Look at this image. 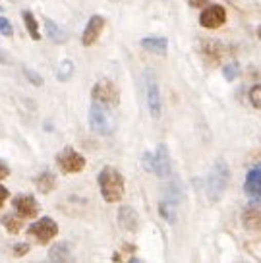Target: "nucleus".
Wrapping results in <instances>:
<instances>
[{
  "label": "nucleus",
  "mask_w": 261,
  "mask_h": 263,
  "mask_svg": "<svg viewBox=\"0 0 261 263\" xmlns=\"http://www.w3.org/2000/svg\"><path fill=\"white\" fill-rule=\"evenodd\" d=\"M118 120H116L115 107H108L97 101H91L89 107V128L97 136H113L116 132Z\"/></svg>",
  "instance_id": "f257e3e1"
},
{
  "label": "nucleus",
  "mask_w": 261,
  "mask_h": 263,
  "mask_svg": "<svg viewBox=\"0 0 261 263\" xmlns=\"http://www.w3.org/2000/svg\"><path fill=\"white\" fill-rule=\"evenodd\" d=\"M230 184V168L225 159H217L207 176V199L211 203H219Z\"/></svg>",
  "instance_id": "f03ea898"
},
{
  "label": "nucleus",
  "mask_w": 261,
  "mask_h": 263,
  "mask_svg": "<svg viewBox=\"0 0 261 263\" xmlns=\"http://www.w3.org/2000/svg\"><path fill=\"white\" fill-rule=\"evenodd\" d=\"M99 190L106 203H118L124 196V176L115 166H103L99 173Z\"/></svg>",
  "instance_id": "7ed1b4c3"
},
{
  "label": "nucleus",
  "mask_w": 261,
  "mask_h": 263,
  "mask_svg": "<svg viewBox=\"0 0 261 263\" xmlns=\"http://www.w3.org/2000/svg\"><path fill=\"white\" fill-rule=\"evenodd\" d=\"M141 163L147 173H153L159 178H169L172 174V163L171 155H169V147L164 143H159L153 153H143Z\"/></svg>",
  "instance_id": "20e7f679"
},
{
  "label": "nucleus",
  "mask_w": 261,
  "mask_h": 263,
  "mask_svg": "<svg viewBox=\"0 0 261 263\" xmlns=\"http://www.w3.org/2000/svg\"><path fill=\"white\" fill-rule=\"evenodd\" d=\"M58 234V224L50 217H43L39 221H35L33 224H29L27 229V236L37 242V244H49L50 240Z\"/></svg>",
  "instance_id": "39448f33"
},
{
  "label": "nucleus",
  "mask_w": 261,
  "mask_h": 263,
  "mask_svg": "<svg viewBox=\"0 0 261 263\" xmlns=\"http://www.w3.org/2000/svg\"><path fill=\"white\" fill-rule=\"evenodd\" d=\"M91 101H97V103L116 108L120 105V91L110 80H99L91 89Z\"/></svg>",
  "instance_id": "423d86ee"
},
{
  "label": "nucleus",
  "mask_w": 261,
  "mask_h": 263,
  "mask_svg": "<svg viewBox=\"0 0 261 263\" xmlns=\"http://www.w3.org/2000/svg\"><path fill=\"white\" fill-rule=\"evenodd\" d=\"M57 164L64 174H78L85 168V157L73 147H64L57 155Z\"/></svg>",
  "instance_id": "0eeeda50"
},
{
  "label": "nucleus",
  "mask_w": 261,
  "mask_h": 263,
  "mask_svg": "<svg viewBox=\"0 0 261 263\" xmlns=\"http://www.w3.org/2000/svg\"><path fill=\"white\" fill-rule=\"evenodd\" d=\"M145 99L149 115L153 118H161L163 115V99H161V91H159V83L153 78V74H147L145 80Z\"/></svg>",
  "instance_id": "6e6552de"
},
{
  "label": "nucleus",
  "mask_w": 261,
  "mask_h": 263,
  "mask_svg": "<svg viewBox=\"0 0 261 263\" xmlns=\"http://www.w3.org/2000/svg\"><path fill=\"white\" fill-rule=\"evenodd\" d=\"M12 207L17 217L22 219H35L39 215V203L31 194H22L12 199Z\"/></svg>",
  "instance_id": "1a4fd4ad"
},
{
  "label": "nucleus",
  "mask_w": 261,
  "mask_h": 263,
  "mask_svg": "<svg viewBox=\"0 0 261 263\" xmlns=\"http://www.w3.org/2000/svg\"><path fill=\"white\" fill-rule=\"evenodd\" d=\"M227 22V10L220 4H209L199 16V25L205 29H217Z\"/></svg>",
  "instance_id": "9d476101"
},
{
  "label": "nucleus",
  "mask_w": 261,
  "mask_h": 263,
  "mask_svg": "<svg viewBox=\"0 0 261 263\" xmlns=\"http://www.w3.org/2000/svg\"><path fill=\"white\" fill-rule=\"evenodd\" d=\"M246 196L252 199V203H259L261 205V164H255L253 168L248 171L244 182Z\"/></svg>",
  "instance_id": "9b49d317"
},
{
  "label": "nucleus",
  "mask_w": 261,
  "mask_h": 263,
  "mask_svg": "<svg viewBox=\"0 0 261 263\" xmlns=\"http://www.w3.org/2000/svg\"><path fill=\"white\" fill-rule=\"evenodd\" d=\"M105 24H106V20L101 16V14H95V16L89 17V22H87V25H85V29H83V33H82L83 47H91V45L97 43L99 35L105 29Z\"/></svg>",
  "instance_id": "f8f14e48"
},
{
  "label": "nucleus",
  "mask_w": 261,
  "mask_h": 263,
  "mask_svg": "<svg viewBox=\"0 0 261 263\" xmlns=\"http://www.w3.org/2000/svg\"><path fill=\"white\" fill-rule=\"evenodd\" d=\"M242 224L250 232H261V207L259 203H252L242 213Z\"/></svg>",
  "instance_id": "ddd939ff"
},
{
  "label": "nucleus",
  "mask_w": 261,
  "mask_h": 263,
  "mask_svg": "<svg viewBox=\"0 0 261 263\" xmlns=\"http://www.w3.org/2000/svg\"><path fill=\"white\" fill-rule=\"evenodd\" d=\"M118 224L122 227L126 232H138L139 229V217L136 209L130 205H122L118 209Z\"/></svg>",
  "instance_id": "4468645a"
},
{
  "label": "nucleus",
  "mask_w": 261,
  "mask_h": 263,
  "mask_svg": "<svg viewBox=\"0 0 261 263\" xmlns=\"http://www.w3.org/2000/svg\"><path fill=\"white\" fill-rule=\"evenodd\" d=\"M139 45L149 52L159 54V57H166V52H169V39L166 37H145L139 41Z\"/></svg>",
  "instance_id": "2eb2a0df"
},
{
  "label": "nucleus",
  "mask_w": 261,
  "mask_h": 263,
  "mask_svg": "<svg viewBox=\"0 0 261 263\" xmlns=\"http://www.w3.org/2000/svg\"><path fill=\"white\" fill-rule=\"evenodd\" d=\"M49 259L50 261H58V263H64V261H72L73 254H72V248L68 242H58L54 246L49 250Z\"/></svg>",
  "instance_id": "dca6fc26"
},
{
  "label": "nucleus",
  "mask_w": 261,
  "mask_h": 263,
  "mask_svg": "<svg viewBox=\"0 0 261 263\" xmlns=\"http://www.w3.org/2000/svg\"><path fill=\"white\" fill-rule=\"evenodd\" d=\"M43 24H45V27H47V35H49L50 41H54V43L68 41V33H66L60 25L54 24L50 17H43Z\"/></svg>",
  "instance_id": "f3484780"
},
{
  "label": "nucleus",
  "mask_w": 261,
  "mask_h": 263,
  "mask_svg": "<svg viewBox=\"0 0 261 263\" xmlns=\"http://www.w3.org/2000/svg\"><path fill=\"white\" fill-rule=\"evenodd\" d=\"M35 186H37V190L41 194H50L54 190V186H57V176L50 171H45V173H41L35 178Z\"/></svg>",
  "instance_id": "a211bd4d"
},
{
  "label": "nucleus",
  "mask_w": 261,
  "mask_h": 263,
  "mask_svg": "<svg viewBox=\"0 0 261 263\" xmlns=\"http://www.w3.org/2000/svg\"><path fill=\"white\" fill-rule=\"evenodd\" d=\"M22 17H24L25 29L29 33V37H31L33 41H39V39H41V31H39V22H37V17L33 16V12L24 10V12H22Z\"/></svg>",
  "instance_id": "6ab92c4d"
},
{
  "label": "nucleus",
  "mask_w": 261,
  "mask_h": 263,
  "mask_svg": "<svg viewBox=\"0 0 261 263\" xmlns=\"http://www.w3.org/2000/svg\"><path fill=\"white\" fill-rule=\"evenodd\" d=\"M159 213L163 217L164 221L176 222V203H174V199H164L161 201V205H159Z\"/></svg>",
  "instance_id": "aec40b11"
},
{
  "label": "nucleus",
  "mask_w": 261,
  "mask_h": 263,
  "mask_svg": "<svg viewBox=\"0 0 261 263\" xmlns=\"http://www.w3.org/2000/svg\"><path fill=\"white\" fill-rule=\"evenodd\" d=\"M22 217H16V215H12V213H8V215H4L2 219H0V222H2V227L8 230L10 234H17L20 230H22Z\"/></svg>",
  "instance_id": "412c9836"
},
{
  "label": "nucleus",
  "mask_w": 261,
  "mask_h": 263,
  "mask_svg": "<svg viewBox=\"0 0 261 263\" xmlns=\"http://www.w3.org/2000/svg\"><path fill=\"white\" fill-rule=\"evenodd\" d=\"M73 76V62L72 60H62L57 68V78L60 82H68Z\"/></svg>",
  "instance_id": "4be33fe9"
},
{
  "label": "nucleus",
  "mask_w": 261,
  "mask_h": 263,
  "mask_svg": "<svg viewBox=\"0 0 261 263\" xmlns=\"http://www.w3.org/2000/svg\"><path fill=\"white\" fill-rule=\"evenodd\" d=\"M240 74V64L238 62H229V64H225L222 68V76H225V80L227 82H234Z\"/></svg>",
  "instance_id": "5701e85b"
},
{
  "label": "nucleus",
  "mask_w": 261,
  "mask_h": 263,
  "mask_svg": "<svg viewBox=\"0 0 261 263\" xmlns=\"http://www.w3.org/2000/svg\"><path fill=\"white\" fill-rule=\"evenodd\" d=\"M250 103H252V107H255L257 110H261V83L257 85H253L252 89H250Z\"/></svg>",
  "instance_id": "b1692460"
},
{
  "label": "nucleus",
  "mask_w": 261,
  "mask_h": 263,
  "mask_svg": "<svg viewBox=\"0 0 261 263\" xmlns=\"http://www.w3.org/2000/svg\"><path fill=\"white\" fill-rule=\"evenodd\" d=\"M24 74H25V78H27V80L33 83V85H37V87H41V85H43V78L37 74L35 70H31V68L24 66Z\"/></svg>",
  "instance_id": "393cba45"
},
{
  "label": "nucleus",
  "mask_w": 261,
  "mask_h": 263,
  "mask_svg": "<svg viewBox=\"0 0 261 263\" xmlns=\"http://www.w3.org/2000/svg\"><path fill=\"white\" fill-rule=\"evenodd\" d=\"M0 33H2L4 37H12V33H14V27H12V24L8 22V17L0 16Z\"/></svg>",
  "instance_id": "a878e982"
},
{
  "label": "nucleus",
  "mask_w": 261,
  "mask_h": 263,
  "mask_svg": "<svg viewBox=\"0 0 261 263\" xmlns=\"http://www.w3.org/2000/svg\"><path fill=\"white\" fill-rule=\"evenodd\" d=\"M27 252H29V244H27V242H20V244L14 246V255H17V257L25 255Z\"/></svg>",
  "instance_id": "bb28decb"
},
{
  "label": "nucleus",
  "mask_w": 261,
  "mask_h": 263,
  "mask_svg": "<svg viewBox=\"0 0 261 263\" xmlns=\"http://www.w3.org/2000/svg\"><path fill=\"white\" fill-rule=\"evenodd\" d=\"M188 4L192 8H203V6L209 4V0H188Z\"/></svg>",
  "instance_id": "cd10ccee"
},
{
  "label": "nucleus",
  "mask_w": 261,
  "mask_h": 263,
  "mask_svg": "<svg viewBox=\"0 0 261 263\" xmlns=\"http://www.w3.org/2000/svg\"><path fill=\"white\" fill-rule=\"evenodd\" d=\"M8 176H10L8 164H4L2 161H0V180H4V178H8Z\"/></svg>",
  "instance_id": "c85d7f7f"
},
{
  "label": "nucleus",
  "mask_w": 261,
  "mask_h": 263,
  "mask_svg": "<svg viewBox=\"0 0 261 263\" xmlns=\"http://www.w3.org/2000/svg\"><path fill=\"white\" fill-rule=\"evenodd\" d=\"M8 197H10V192L4 188V186H0V207L4 205V201H6Z\"/></svg>",
  "instance_id": "c756f323"
},
{
  "label": "nucleus",
  "mask_w": 261,
  "mask_h": 263,
  "mask_svg": "<svg viewBox=\"0 0 261 263\" xmlns=\"http://www.w3.org/2000/svg\"><path fill=\"white\" fill-rule=\"evenodd\" d=\"M0 64H10V54L4 49H0Z\"/></svg>",
  "instance_id": "7c9ffc66"
},
{
  "label": "nucleus",
  "mask_w": 261,
  "mask_h": 263,
  "mask_svg": "<svg viewBox=\"0 0 261 263\" xmlns=\"http://www.w3.org/2000/svg\"><path fill=\"white\" fill-rule=\"evenodd\" d=\"M257 37H259V39H261V25H259V27H257Z\"/></svg>",
  "instance_id": "2f4dec72"
}]
</instances>
